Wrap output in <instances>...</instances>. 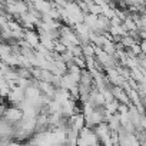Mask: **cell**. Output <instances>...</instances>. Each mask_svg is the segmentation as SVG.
<instances>
[{
  "mask_svg": "<svg viewBox=\"0 0 146 146\" xmlns=\"http://www.w3.org/2000/svg\"><path fill=\"white\" fill-rule=\"evenodd\" d=\"M139 44H140V50H142V53L146 54V39H142V42H140Z\"/></svg>",
  "mask_w": 146,
  "mask_h": 146,
  "instance_id": "obj_1",
  "label": "cell"
}]
</instances>
